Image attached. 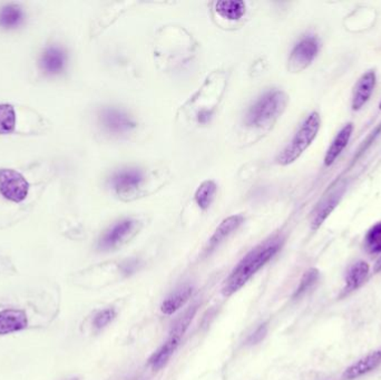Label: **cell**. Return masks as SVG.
<instances>
[{"label":"cell","instance_id":"23","mask_svg":"<svg viewBox=\"0 0 381 380\" xmlns=\"http://www.w3.org/2000/svg\"><path fill=\"white\" fill-rule=\"evenodd\" d=\"M365 248L371 255L381 252V222L369 229L365 237Z\"/></svg>","mask_w":381,"mask_h":380},{"label":"cell","instance_id":"25","mask_svg":"<svg viewBox=\"0 0 381 380\" xmlns=\"http://www.w3.org/2000/svg\"><path fill=\"white\" fill-rule=\"evenodd\" d=\"M115 317H116V312H115L114 309H105V310L100 311L95 316L93 324H94L96 329H103L107 324H111L114 320Z\"/></svg>","mask_w":381,"mask_h":380},{"label":"cell","instance_id":"26","mask_svg":"<svg viewBox=\"0 0 381 380\" xmlns=\"http://www.w3.org/2000/svg\"><path fill=\"white\" fill-rule=\"evenodd\" d=\"M267 333V324H260L259 327L256 328V331H254L252 335L249 337L248 344L249 345H258L261 342L263 339L265 338V335Z\"/></svg>","mask_w":381,"mask_h":380},{"label":"cell","instance_id":"5","mask_svg":"<svg viewBox=\"0 0 381 380\" xmlns=\"http://www.w3.org/2000/svg\"><path fill=\"white\" fill-rule=\"evenodd\" d=\"M0 194L7 201L22 203L29 194V183L20 172L3 168L0 170Z\"/></svg>","mask_w":381,"mask_h":380},{"label":"cell","instance_id":"2","mask_svg":"<svg viewBox=\"0 0 381 380\" xmlns=\"http://www.w3.org/2000/svg\"><path fill=\"white\" fill-rule=\"evenodd\" d=\"M288 95L282 90H270L249 109L245 124L254 129H269L287 107Z\"/></svg>","mask_w":381,"mask_h":380},{"label":"cell","instance_id":"15","mask_svg":"<svg viewBox=\"0 0 381 380\" xmlns=\"http://www.w3.org/2000/svg\"><path fill=\"white\" fill-rule=\"evenodd\" d=\"M352 132H354V124L348 123L345 124L343 129H340L339 133L336 135L332 144L329 146L326 155H325L323 163L327 168L332 166L336 162V159L340 157V154L343 153L345 146L348 145Z\"/></svg>","mask_w":381,"mask_h":380},{"label":"cell","instance_id":"10","mask_svg":"<svg viewBox=\"0 0 381 380\" xmlns=\"http://www.w3.org/2000/svg\"><path fill=\"white\" fill-rule=\"evenodd\" d=\"M137 222L133 219H124L109 228L98 242L100 250H111L125 242L126 239L133 233Z\"/></svg>","mask_w":381,"mask_h":380},{"label":"cell","instance_id":"12","mask_svg":"<svg viewBox=\"0 0 381 380\" xmlns=\"http://www.w3.org/2000/svg\"><path fill=\"white\" fill-rule=\"evenodd\" d=\"M27 19L25 8L18 3H3L0 7V29L3 31H17Z\"/></svg>","mask_w":381,"mask_h":380},{"label":"cell","instance_id":"11","mask_svg":"<svg viewBox=\"0 0 381 380\" xmlns=\"http://www.w3.org/2000/svg\"><path fill=\"white\" fill-rule=\"evenodd\" d=\"M376 83L377 76L375 70H368L365 74H362L361 77L357 81L354 94H352V101H351L352 111L357 112L365 106V104L373 95Z\"/></svg>","mask_w":381,"mask_h":380},{"label":"cell","instance_id":"9","mask_svg":"<svg viewBox=\"0 0 381 380\" xmlns=\"http://www.w3.org/2000/svg\"><path fill=\"white\" fill-rule=\"evenodd\" d=\"M144 183V174L137 168H125L111 175L109 184L117 196H132Z\"/></svg>","mask_w":381,"mask_h":380},{"label":"cell","instance_id":"13","mask_svg":"<svg viewBox=\"0 0 381 380\" xmlns=\"http://www.w3.org/2000/svg\"><path fill=\"white\" fill-rule=\"evenodd\" d=\"M381 365V347L379 349L368 354L365 357L352 363L350 367L345 369L343 372V379L354 380L361 377L368 372H373L377 367Z\"/></svg>","mask_w":381,"mask_h":380},{"label":"cell","instance_id":"14","mask_svg":"<svg viewBox=\"0 0 381 380\" xmlns=\"http://www.w3.org/2000/svg\"><path fill=\"white\" fill-rule=\"evenodd\" d=\"M28 319L25 311L20 309H5L0 311V335L18 333L27 328Z\"/></svg>","mask_w":381,"mask_h":380},{"label":"cell","instance_id":"21","mask_svg":"<svg viewBox=\"0 0 381 380\" xmlns=\"http://www.w3.org/2000/svg\"><path fill=\"white\" fill-rule=\"evenodd\" d=\"M217 193V184L213 181H204L195 192L194 199L201 210H208Z\"/></svg>","mask_w":381,"mask_h":380},{"label":"cell","instance_id":"17","mask_svg":"<svg viewBox=\"0 0 381 380\" xmlns=\"http://www.w3.org/2000/svg\"><path fill=\"white\" fill-rule=\"evenodd\" d=\"M369 274V264L365 261H357L345 274V285L343 288L345 294H349L351 291L359 288L362 283H365L366 278Z\"/></svg>","mask_w":381,"mask_h":380},{"label":"cell","instance_id":"16","mask_svg":"<svg viewBox=\"0 0 381 380\" xmlns=\"http://www.w3.org/2000/svg\"><path fill=\"white\" fill-rule=\"evenodd\" d=\"M243 216H233L230 218L226 219L222 223L217 227L215 230V232L212 235L211 239L208 244V253L213 251L219 244H222L223 241L228 238V235L234 232L242 224Z\"/></svg>","mask_w":381,"mask_h":380},{"label":"cell","instance_id":"20","mask_svg":"<svg viewBox=\"0 0 381 380\" xmlns=\"http://www.w3.org/2000/svg\"><path fill=\"white\" fill-rule=\"evenodd\" d=\"M215 10L224 19L239 20L245 14V3L235 0H224L215 3Z\"/></svg>","mask_w":381,"mask_h":380},{"label":"cell","instance_id":"8","mask_svg":"<svg viewBox=\"0 0 381 380\" xmlns=\"http://www.w3.org/2000/svg\"><path fill=\"white\" fill-rule=\"evenodd\" d=\"M100 120L104 129L114 135L127 134L137 127L135 120L130 115L115 107H105L102 109Z\"/></svg>","mask_w":381,"mask_h":380},{"label":"cell","instance_id":"3","mask_svg":"<svg viewBox=\"0 0 381 380\" xmlns=\"http://www.w3.org/2000/svg\"><path fill=\"white\" fill-rule=\"evenodd\" d=\"M320 115L317 112H312L299 127L289 145L279 155V164L289 165L295 162V159H298L315 141L318 132L320 129Z\"/></svg>","mask_w":381,"mask_h":380},{"label":"cell","instance_id":"1","mask_svg":"<svg viewBox=\"0 0 381 380\" xmlns=\"http://www.w3.org/2000/svg\"><path fill=\"white\" fill-rule=\"evenodd\" d=\"M281 246L280 239H272L249 252L226 279L223 285V294L230 296L242 288L262 267H265L278 253Z\"/></svg>","mask_w":381,"mask_h":380},{"label":"cell","instance_id":"19","mask_svg":"<svg viewBox=\"0 0 381 380\" xmlns=\"http://www.w3.org/2000/svg\"><path fill=\"white\" fill-rule=\"evenodd\" d=\"M343 194V190L334 192V194L329 196L328 199L322 202V205L320 207H318L317 212H316L315 216L312 219V230L319 229L322 225L323 222L326 221L327 218L332 214V211L339 205Z\"/></svg>","mask_w":381,"mask_h":380},{"label":"cell","instance_id":"31","mask_svg":"<svg viewBox=\"0 0 381 380\" xmlns=\"http://www.w3.org/2000/svg\"><path fill=\"white\" fill-rule=\"evenodd\" d=\"M70 380H77V379H76V378H74V379H70Z\"/></svg>","mask_w":381,"mask_h":380},{"label":"cell","instance_id":"29","mask_svg":"<svg viewBox=\"0 0 381 380\" xmlns=\"http://www.w3.org/2000/svg\"><path fill=\"white\" fill-rule=\"evenodd\" d=\"M373 271L376 272H380L381 271V257L379 258L378 260H377L376 264H375V267H373Z\"/></svg>","mask_w":381,"mask_h":380},{"label":"cell","instance_id":"6","mask_svg":"<svg viewBox=\"0 0 381 380\" xmlns=\"http://www.w3.org/2000/svg\"><path fill=\"white\" fill-rule=\"evenodd\" d=\"M319 48V40L313 35H308L301 38L290 54L288 61V68L290 72L299 73L306 70L318 56Z\"/></svg>","mask_w":381,"mask_h":380},{"label":"cell","instance_id":"28","mask_svg":"<svg viewBox=\"0 0 381 380\" xmlns=\"http://www.w3.org/2000/svg\"><path fill=\"white\" fill-rule=\"evenodd\" d=\"M211 118V113L209 111H202V112L199 114V122L202 124H205L208 120Z\"/></svg>","mask_w":381,"mask_h":380},{"label":"cell","instance_id":"22","mask_svg":"<svg viewBox=\"0 0 381 380\" xmlns=\"http://www.w3.org/2000/svg\"><path fill=\"white\" fill-rule=\"evenodd\" d=\"M16 112L8 104H0V135L10 134L16 129Z\"/></svg>","mask_w":381,"mask_h":380},{"label":"cell","instance_id":"18","mask_svg":"<svg viewBox=\"0 0 381 380\" xmlns=\"http://www.w3.org/2000/svg\"><path fill=\"white\" fill-rule=\"evenodd\" d=\"M193 294V287H183V288L178 289L176 292L169 296L161 306V311L171 316L173 313H176V311L180 310L187 301Z\"/></svg>","mask_w":381,"mask_h":380},{"label":"cell","instance_id":"30","mask_svg":"<svg viewBox=\"0 0 381 380\" xmlns=\"http://www.w3.org/2000/svg\"><path fill=\"white\" fill-rule=\"evenodd\" d=\"M379 109H380V111H381V102H380V103H379Z\"/></svg>","mask_w":381,"mask_h":380},{"label":"cell","instance_id":"4","mask_svg":"<svg viewBox=\"0 0 381 380\" xmlns=\"http://www.w3.org/2000/svg\"><path fill=\"white\" fill-rule=\"evenodd\" d=\"M195 312H196V307L191 308L189 310L184 313V316L178 319L176 324L173 326L170 335L165 341L164 345L160 347L159 349L156 350L153 356L150 357V365L154 370H160V369L163 368L166 365L167 361H170V358L178 349V345L181 342L184 333H185L189 324L192 322Z\"/></svg>","mask_w":381,"mask_h":380},{"label":"cell","instance_id":"24","mask_svg":"<svg viewBox=\"0 0 381 380\" xmlns=\"http://www.w3.org/2000/svg\"><path fill=\"white\" fill-rule=\"evenodd\" d=\"M318 279H319V271H318L317 269H309L304 274V277L301 278L300 283H299L298 288H297L295 294H293V298L297 299L299 296H304L306 291H309L316 285Z\"/></svg>","mask_w":381,"mask_h":380},{"label":"cell","instance_id":"27","mask_svg":"<svg viewBox=\"0 0 381 380\" xmlns=\"http://www.w3.org/2000/svg\"><path fill=\"white\" fill-rule=\"evenodd\" d=\"M137 268V261L130 260L127 262L123 263L122 271L125 274H133Z\"/></svg>","mask_w":381,"mask_h":380},{"label":"cell","instance_id":"7","mask_svg":"<svg viewBox=\"0 0 381 380\" xmlns=\"http://www.w3.org/2000/svg\"><path fill=\"white\" fill-rule=\"evenodd\" d=\"M68 63V55L59 45H49L44 48L38 59L39 70L48 77H55L64 73Z\"/></svg>","mask_w":381,"mask_h":380}]
</instances>
